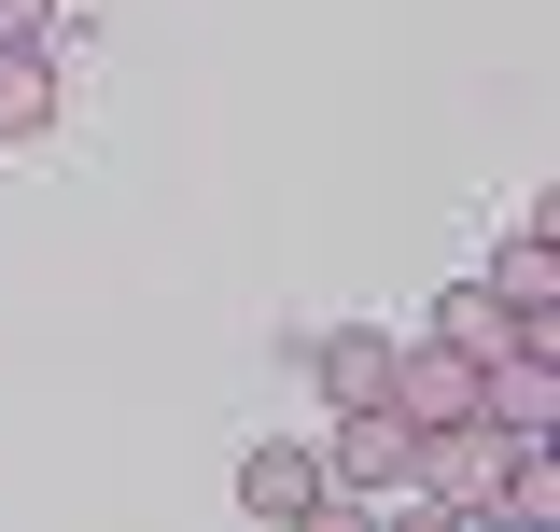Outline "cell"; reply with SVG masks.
Masks as SVG:
<instances>
[{
  "label": "cell",
  "mask_w": 560,
  "mask_h": 532,
  "mask_svg": "<svg viewBox=\"0 0 560 532\" xmlns=\"http://www.w3.org/2000/svg\"><path fill=\"white\" fill-rule=\"evenodd\" d=\"M518 463H533V449H504L490 420H434V435H420V463H407V490H420V505H504Z\"/></svg>",
  "instance_id": "6da1fadb"
},
{
  "label": "cell",
  "mask_w": 560,
  "mask_h": 532,
  "mask_svg": "<svg viewBox=\"0 0 560 532\" xmlns=\"http://www.w3.org/2000/svg\"><path fill=\"white\" fill-rule=\"evenodd\" d=\"M238 505H253L267 532H294V519H323V505H337V476H323V449H294V435H267V449L238 463Z\"/></svg>",
  "instance_id": "7a4b0ae2"
},
{
  "label": "cell",
  "mask_w": 560,
  "mask_h": 532,
  "mask_svg": "<svg viewBox=\"0 0 560 532\" xmlns=\"http://www.w3.org/2000/svg\"><path fill=\"white\" fill-rule=\"evenodd\" d=\"M407 463H420V435L393 420V406H337V449H323L337 490H407Z\"/></svg>",
  "instance_id": "3957f363"
},
{
  "label": "cell",
  "mask_w": 560,
  "mask_h": 532,
  "mask_svg": "<svg viewBox=\"0 0 560 532\" xmlns=\"http://www.w3.org/2000/svg\"><path fill=\"white\" fill-rule=\"evenodd\" d=\"M308 379H323V406H378V379H393V336H378V323L308 336Z\"/></svg>",
  "instance_id": "277c9868"
},
{
  "label": "cell",
  "mask_w": 560,
  "mask_h": 532,
  "mask_svg": "<svg viewBox=\"0 0 560 532\" xmlns=\"http://www.w3.org/2000/svg\"><path fill=\"white\" fill-rule=\"evenodd\" d=\"M57 127V43H0V140Z\"/></svg>",
  "instance_id": "5b68a950"
},
{
  "label": "cell",
  "mask_w": 560,
  "mask_h": 532,
  "mask_svg": "<svg viewBox=\"0 0 560 532\" xmlns=\"http://www.w3.org/2000/svg\"><path fill=\"white\" fill-rule=\"evenodd\" d=\"M490 294H518V309H560V253H547V210H518V239L490 266Z\"/></svg>",
  "instance_id": "8992f818"
},
{
  "label": "cell",
  "mask_w": 560,
  "mask_h": 532,
  "mask_svg": "<svg viewBox=\"0 0 560 532\" xmlns=\"http://www.w3.org/2000/svg\"><path fill=\"white\" fill-rule=\"evenodd\" d=\"M0 43H57V57H70V28H57V0H0Z\"/></svg>",
  "instance_id": "52a82bcc"
}]
</instances>
